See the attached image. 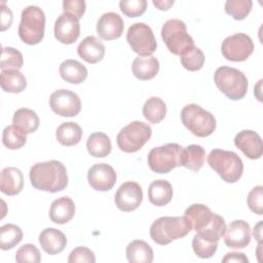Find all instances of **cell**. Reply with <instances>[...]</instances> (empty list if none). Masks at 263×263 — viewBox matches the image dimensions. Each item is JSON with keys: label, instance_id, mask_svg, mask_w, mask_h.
Masks as SVG:
<instances>
[{"label": "cell", "instance_id": "6da1fadb", "mask_svg": "<svg viewBox=\"0 0 263 263\" xmlns=\"http://www.w3.org/2000/svg\"><path fill=\"white\" fill-rule=\"evenodd\" d=\"M30 181L35 189L59 192L68 185V174L65 165L58 160L37 162L30 168Z\"/></svg>", "mask_w": 263, "mask_h": 263}, {"label": "cell", "instance_id": "7a4b0ae2", "mask_svg": "<svg viewBox=\"0 0 263 263\" xmlns=\"http://www.w3.org/2000/svg\"><path fill=\"white\" fill-rule=\"evenodd\" d=\"M192 230L189 220L184 217H160L150 227L152 240L160 246H165L175 239L186 236Z\"/></svg>", "mask_w": 263, "mask_h": 263}, {"label": "cell", "instance_id": "3957f363", "mask_svg": "<svg viewBox=\"0 0 263 263\" xmlns=\"http://www.w3.org/2000/svg\"><path fill=\"white\" fill-rule=\"evenodd\" d=\"M208 163L227 183H235L242 176V160L233 151L214 149L208 156Z\"/></svg>", "mask_w": 263, "mask_h": 263}, {"label": "cell", "instance_id": "277c9868", "mask_svg": "<svg viewBox=\"0 0 263 263\" xmlns=\"http://www.w3.org/2000/svg\"><path fill=\"white\" fill-rule=\"evenodd\" d=\"M45 14L36 5H29L22 11L18 26L21 40L29 45L38 44L44 37Z\"/></svg>", "mask_w": 263, "mask_h": 263}, {"label": "cell", "instance_id": "5b68a950", "mask_svg": "<svg viewBox=\"0 0 263 263\" xmlns=\"http://www.w3.org/2000/svg\"><path fill=\"white\" fill-rule=\"evenodd\" d=\"M217 87L230 100H241L248 91V79L238 69L222 66L214 74Z\"/></svg>", "mask_w": 263, "mask_h": 263}, {"label": "cell", "instance_id": "8992f818", "mask_svg": "<svg viewBox=\"0 0 263 263\" xmlns=\"http://www.w3.org/2000/svg\"><path fill=\"white\" fill-rule=\"evenodd\" d=\"M182 123L196 137H209L216 129L214 115L197 104H188L181 111Z\"/></svg>", "mask_w": 263, "mask_h": 263}, {"label": "cell", "instance_id": "52a82bcc", "mask_svg": "<svg viewBox=\"0 0 263 263\" xmlns=\"http://www.w3.org/2000/svg\"><path fill=\"white\" fill-rule=\"evenodd\" d=\"M161 38L167 49L176 55H181L194 46L193 38L187 33L186 24L181 20L166 21L161 28Z\"/></svg>", "mask_w": 263, "mask_h": 263}, {"label": "cell", "instance_id": "ba28073f", "mask_svg": "<svg viewBox=\"0 0 263 263\" xmlns=\"http://www.w3.org/2000/svg\"><path fill=\"white\" fill-rule=\"evenodd\" d=\"M182 149L183 147L177 143L153 148L147 156L149 167L156 174H167L175 167L181 166Z\"/></svg>", "mask_w": 263, "mask_h": 263}, {"label": "cell", "instance_id": "9c48e42d", "mask_svg": "<svg viewBox=\"0 0 263 263\" xmlns=\"http://www.w3.org/2000/svg\"><path fill=\"white\" fill-rule=\"evenodd\" d=\"M150 125L143 121H133L120 129L116 141L120 150L126 153L139 151L151 138Z\"/></svg>", "mask_w": 263, "mask_h": 263}, {"label": "cell", "instance_id": "30bf717a", "mask_svg": "<svg viewBox=\"0 0 263 263\" xmlns=\"http://www.w3.org/2000/svg\"><path fill=\"white\" fill-rule=\"evenodd\" d=\"M126 40L132 49L140 57L151 55L157 47L153 31L145 23L133 24L127 30Z\"/></svg>", "mask_w": 263, "mask_h": 263}, {"label": "cell", "instance_id": "8fae6325", "mask_svg": "<svg viewBox=\"0 0 263 263\" xmlns=\"http://www.w3.org/2000/svg\"><path fill=\"white\" fill-rule=\"evenodd\" d=\"M223 57L231 62H243L254 51L251 37L245 33H236L224 39L221 45Z\"/></svg>", "mask_w": 263, "mask_h": 263}, {"label": "cell", "instance_id": "7c38bea8", "mask_svg": "<svg viewBox=\"0 0 263 263\" xmlns=\"http://www.w3.org/2000/svg\"><path fill=\"white\" fill-rule=\"evenodd\" d=\"M51 110L63 117H73L81 110V101L78 95L69 89L54 90L49 98Z\"/></svg>", "mask_w": 263, "mask_h": 263}, {"label": "cell", "instance_id": "4fadbf2b", "mask_svg": "<svg viewBox=\"0 0 263 263\" xmlns=\"http://www.w3.org/2000/svg\"><path fill=\"white\" fill-rule=\"evenodd\" d=\"M142 200V187L134 181H127L121 184L114 196L116 206L122 212H132L137 210Z\"/></svg>", "mask_w": 263, "mask_h": 263}, {"label": "cell", "instance_id": "5bb4252c", "mask_svg": "<svg viewBox=\"0 0 263 263\" xmlns=\"http://www.w3.org/2000/svg\"><path fill=\"white\" fill-rule=\"evenodd\" d=\"M80 35L79 20L69 13H62L54 23V37L64 44L74 43Z\"/></svg>", "mask_w": 263, "mask_h": 263}, {"label": "cell", "instance_id": "9a60e30c", "mask_svg": "<svg viewBox=\"0 0 263 263\" xmlns=\"http://www.w3.org/2000/svg\"><path fill=\"white\" fill-rule=\"evenodd\" d=\"M116 180L115 170L107 163L93 164L87 173L88 184L97 191H108L112 189Z\"/></svg>", "mask_w": 263, "mask_h": 263}, {"label": "cell", "instance_id": "2e32d148", "mask_svg": "<svg viewBox=\"0 0 263 263\" xmlns=\"http://www.w3.org/2000/svg\"><path fill=\"white\" fill-rule=\"evenodd\" d=\"M251 241V227L243 220H234L224 232V242L231 249H243Z\"/></svg>", "mask_w": 263, "mask_h": 263}, {"label": "cell", "instance_id": "e0dca14e", "mask_svg": "<svg viewBox=\"0 0 263 263\" xmlns=\"http://www.w3.org/2000/svg\"><path fill=\"white\" fill-rule=\"evenodd\" d=\"M235 146L250 159H258L263 153L261 137L254 130L245 129L234 138Z\"/></svg>", "mask_w": 263, "mask_h": 263}, {"label": "cell", "instance_id": "ac0fdd59", "mask_svg": "<svg viewBox=\"0 0 263 263\" xmlns=\"http://www.w3.org/2000/svg\"><path fill=\"white\" fill-rule=\"evenodd\" d=\"M124 29L121 16L116 12H106L101 15L97 23V33L104 40L119 38Z\"/></svg>", "mask_w": 263, "mask_h": 263}, {"label": "cell", "instance_id": "d6986e66", "mask_svg": "<svg viewBox=\"0 0 263 263\" xmlns=\"http://www.w3.org/2000/svg\"><path fill=\"white\" fill-rule=\"evenodd\" d=\"M184 214V216L191 223L192 229H194L196 232L204 230L214 221L217 215L202 203H193L189 205Z\"/></svg>", "mask_w": 263, "mask_h": 263}, {"label": "cell", "instance_id": "ffe728a7", "mask_svg": "<svg viewBox=\"0 0 263 263\" xmlns=\"http://www.w3.org/2000/svg\"><path fill=\"white\" fill-rule=\"evenodd\" d=\"M39 243L48 255H57L64 251L67 245L66 235L59 229L45 228L39 234Z\"/></svg>", "mask_w": 263, "mask_h": 263}, {"label": "cell", "instance_id": "44dd1931", "mask_svg": "<svg viewBox=\"0 0 263 263\" xmlns=\"http://www.w3.org/2000/svg\"><path fill=\"white\" fill-rule=\"evenodd\" d=\"M78 55L89 64L101 62L105 55L104 44L95 36L85 37L77 47Z\"/></svg>", "mask_w": 263, "mask_h": 263}, {"label": "cell", "instance_id": "7402d4cb", "mask_svg": "<svg viewBox=\"0 0 263 263\" xmlns=\"http://www.w3.org/2000/svg\"><path fill=\"white\" fill-rule=\"evenodd\" d=\"M24 187V176L21 170L8 166L1 171L0 190L6 195L12 196L18 194Z\"/></svg>", "mask_w": 263, "mask_h": 263}, {"label": "cell", "instance_id": "603a6c76", "mask_svg": "<svg viewBox=\"0 0 263 263\" xmlns=\"http://www.w3.org/2000/svg\"><path fill=\"white\" fill-rule=\"evenodd\" d=\"M75 214V203L67 196L52 201L49 209V218L55 224H66L72 220Z\"/></svg>", "mask_w": 263, "mask_h": 263}, {"label": "cell", "instance_id": "cb8c5ba5", "mask_svg": "<svg viewBox=\"0 0 263 263\" xmlns=\"http://www.w3.org/2000/svg\"><path fill=\"white\" fill-rule=\"evenodd\" d=\"M133 74L140 80H150L159 71V62L153 55L137 57L132 65Z\"/></svg>", "mask_w": 263, "mask_h": 263}, {"label": "cell", "instance_id": "d4e9b609", "mask_svg": "<svg viewBox=\"0 0 263 263\" xmlns=\"http://www.w3.org/2000/svg\"><path fill=\"white\" fill-rule=\"evenodd\" d=\"M173 187L166 180H155L148 188L149 201L156 206L167 204L173 198Z\"/></svg>", "mask_w": 263, "mask_h": 263}, {"label": "cell", "instance_id": "484cf974", "mask_svg": "<svg viewBox=\"0 0 263 263\" xmlns=\"http://www.w3.org/2000/svg\"><path fill=\"white\" fill-rule=\"evenodd\" d=\"M61 77L69 83L79 84L87 77V69L76 60H66L60 65Z\"/></svg>", "mask_w": 263, "mask_h": 263}, {"label": "cell", "instance_id": "4316f807", "mask_svg": "<svg viewBox=\"0 0 263 263\" xmlns=\"http://www.w3.org/2000/svg\"><path fill=\"white\" fill-rule=\"evenodd\" d=\"M1 88L10 93H20L27 86L25 76L16 69L2 70L0 74Z\"/></svg>", "mask_w": 263, "mask_h": 263}, {"label": "cell", "instance_id": "83f0119b", "mask_svg": "<svg viewBox=\"0 0 263 263\" xmlns=\"http://www.w3.org/2000/svg\"><path fill=\"white\" fill-rule=\"evenodd\" d=\"M205 158V151L200 145H188L182 149L181 153V166H185L188 170L198 172Z\"/></svg>", "mask_w": 263, "mask_h": 263}, {"label": "cell", "instance_id": "f1b7e54d", "mask_svg": "<svg viewBox=\"0 0 263 263\" xmlns=\"http://www.w3.org/2000/svg\"><path fill=\"white\" fill-rule=\"evenodd\" d=\"M126 258L130 263H151L153 261V250L146 241L136 239L127 245Z\"/></svg>", "mask_w": 263, "mask_h": 263}, {"label": "cell", "instance_id": "f546056e", "mask_svg": "<svg viewBox=\"0 0 263 263\" xmlns=\"http://www.w3.org/2000/svg\"><path fill=\"white\" fill-rule=\"evenodd\" d=\"M88 153L93 157H106L110 154L112 145L110 138L101 132L91 134L86 142Z\"/></svg>", "mask_w": 263, "mask_h": 263}, {"label": "cell", "instance_id": "4dcf8cb0", "mask_svg": "<svg viewBox=\"0 0 263 263\" xmlns=\"http://www.w3.org/2000/svg\"><path fill=\"white\" fill-rule=\"evenodd\" d=\"M12 123L28 135L36 132L38 128L39 117L35 111L28 108H21L14 112Z\"/></svg>", "mask_w": 263, "mask_h": 263}, {"label": "cell", "instance_id": "1f68e13d", "mask_svg": "<svg viewBox=\"0 0 263 263\" xmlns=\"http://www.w3.org/2000/svg\"><path fill=\"white\" fill-rule=\"evenodd\" d=\"M55 137L58 142L63 146H74L82 138V128L76 122H64L57 128Z\"/></svg>", "mask_w": 263, "mask_h": 263}, {"label": "cell", "instance_id": "d6a6232c", "mask_svg": "<svg viewBox=\"0 0 263 263\" xmlns=\"http://www.w3.org/2000/svg\"><path fill=\"white\" fill-rule=\"evenodd\" d=\"M165 114L166 105L160 98L151 97L145 102L143 106V115L150 123H159L164 119Z\"/></svg>", "mask_w": 263, "mask_h": 263}, {"label": "cell", "instance_id": "836d02e7", "mask_svg": "<svg viewBox=\"0 0 263 263\" xmlns=\"http://www.w3.org/2000/svg\"><path fill=\"white\" fill-rule=\"evenodd\" d=\"M23 239L22 229L14 224H5L0 228V248L7 251L15 247Z\"/></svg>", "mask_w": 263, "mask_h": 263}, {"label": "cell", "instance_id": "e575fe53", "mask_svg": "<svg viewBox=\"0 0 263 263\" xmlns=\"http://www.w3.org/2000/svg\"><path fill=\"white\" fill-rule=\"evenodd\" d=\"M26 134L14 124L8 125L3 129L2 143L6 148L10 150H16L22 148L26 144Z\"/></svg>", "mask_w": 263, "mask_h": 263}, {"label": "cell", "instance_id": "d590c367", "mask_svg": "<svg viewBox=\"0 0 263 263\" xmlns=\"http://www.w3.org/2000/svg\"><path fill=\"white\" fill-rule=\"evenodd\" d=\"M182 66L188 71L200 70L204 64V54L195 45L180 55Z\"/></svg>", "mask_w": 263, "mask_h": 263}, {"label": "cell", "instance_id": "8d00e7d4", "mask_svg": "<svg viewBox=\"0 0 263 263\" xmlns=\"http://www.w3.org/2000/svg\"><path fill=\"white\" fill-rule=\"evenodd\" d=\"M253 6L251 0H227L224 5L225 12L234 20L241 21L248 16Z\"/></svg>", "mask_w": 263, "mask_h": 263}, {"label": "cell", "instance_id": "74e56055", "mask_svg": "<svg viewBox=\"0 0 263 263\" xmlns=\"http://www.w3.org/2000/svg\"><path fill=\"white\" fill-rule=\"evenodd\" d=\"M24 64L23 54L21 51L13 47H2L1 50V63L0 68L2 70L6 69H21Z\"/></svg>", "mask_w": 263, "mask_h": 263}, {"label": "cell", "instance_id": "f35d334b", "mask_svg": "<svg viewBox=\"0 0 263 263\" xmlns=\"http://www.w3.org/2000/svg\"><path fill=\"white\" fill-rule=\"evenodd\" d=\"M192 249L197 257L208 259L215 255L218 249V242L206 240L196 233L192 239Z\"/></svg>", "mask_w": 263, "mask_h": 263}, {"label": "cell", "instance_id": "ab89813d", "mask_svg": "<svg viewBox=\"0 0 263 263\" xmlns=\"http://www.w3.org/2000/svg\"><path fill=\"white\" fill-rule=\"evenodd\" d=\"M15 261L17 263H39L41 261V255L36 246L25 243L16 251Z\"/></svg>", "mask_w": 263, "mask_h": 263}, {"label": "cell", "instance_id": "60d3db41", "mask_svg": "<svg viewBox=\"0 0 263 263\" xmlns=\"http://www.w3.org/2000/svg\"><path fill=\"white\" fill-rule=\"evenodd\" d=\"M120 10L128 17L142 15L147 8L146 0H121L119 2Z\"/></svg>", "mask_w": 263, "mask_h": 263}, {"label": "cell", "instance_id": "b9f144b4", "mask_svg": "<svg viewBox=\"0 0 263 263\" xmlns=\"http://www.w3.org/2000/svg\"><path fill=\"white\" fill-rule=\"evenodd\" d=\"M248 205L250 210L261 216L263 214V187L256 186L248 194Z\"/></svg>", "mask_w": 263, "mask_h": 263}, {"label": "cell", "instance_id": "7bdbcfd3", "mask_svg": "<svg viewBox=\"0 0 263 263\" xmlns=\"http://www.w3.org/2000/svg\"><path fill=\"white\" fill-rule=\"evenodd\" d=\"M69 263L75 262H86V263H93L96 262L95 254L91 250L86 247H77L75 248L69 255L68 258Z\"/></svg>", "mask_w": 263, "mask_h": 263}, {"label": "cell", "instance_id": "ee69618b", "mask_svg": "<svg viewBox=\"0 0 263 263\" xmlns=\"http://www.w3.org/2000/svg\"><path fill=\"white\" fill-rule=\"evenodd\" d=\"M85 7V1L83 0H65L63 2L64 12H69L75 15L78 20L84 14Z\"/></svg>", "mask_w": 263, "mask_h": 263}, {"label": "cell", "instance_id": "f6af8a7d", "mask_svg": "<svg viewBox=\"0 0 263 263\" xmlns=\"http://www.w3.org/2000/svg\"><path fill=\"white\" fill-rule=\"evenodd\" d=\"M12 12L5 5V2H1V31H5L11 26L12 23Z\"/></svg>", "mask_w": 263, "mask_h": 263}, {"label": "cell", "instance_id": "bcb514c9", "mask_svg": "<svg viewBox=\"0 0 263 263\" xmlns=\"http://www.w3.org/2000/svg\"><path fill=\"white\" fill-rule=\"evenodd\" d=\"M223 263L227 262H239V263H248L249 259L243 253H238V252H231L227 253L225 257L222 259Z\"/></svg>", "mask_w": 263, "mask_h": 263}, {"label": "cell", "instance_id": "7dc6e473", "mask_svg": "<svg viewBox=\"0 0 263 263\" xmlns=\"http://www.w3.org/2000/svg\"><path fill=\"white\" fill-rule=\"evenodd\" d=\"M174 4L173 0H153V5L160 10H167Z\"/></svg>", "mask_w": 263, "mask_h": 263}, {"label": "cell", "instance_id": "c3c4849f", "mask_svg": "<svg viewBox=\"0 0 263 263\" xmlns=\"http://www.w3.org/2000/svg\"><path fill=\"white\" fill-rule=\"evenodd\" d=\"M262 221H259V223L254 227V230H253V235L256 239H258V241H261V238H262Z\"/></svg>", "mask_w": 263, "mask_h": 263}]
</instances>
